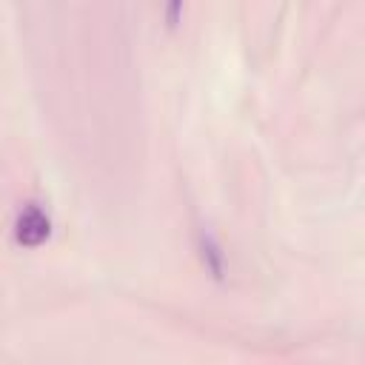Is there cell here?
I'll return each instance as SVG.
<instances>
[{"label": "cell", "instance_id": "1", "mask_svg": "<svg viewBox=\"0 0 365 365\" xmlns=\"http://www.w3.org/2000/svg\"><path fill=\"white\" fill-rule=\"evenodd\" d=\"M51 237V220L40 205H26L14 222V240L26 248H37Z\"/></svg>", "mask_w": 365, "mask_h": 365}, {"label": "cell", "instance_id": "2", "mask_svg": "<svg viewBox=\"0 0 365 365\" xmlns=\"http://www.w3.org/2000/svg\"><path fill=\"white\" fill-rule=\"evenodd\" d=\"M200 257H202L208 274L214 279H222V251H220V245H217V240L211 234H202L200 237Z\"/></svg>", "mask_w": 365, "mask_h": 365}, {"label": "cell", "instance_id": "3", "mask_svg": "<svg viewBox=\"0 0 365 365\" xmlns=\"http://www.w3.org/2000/svg\"><path fill=\"white\" fill-rule=\"evenodd\" d=\"M180 17H182V3H168L165 6V23H168V29H174L180 23Z\"/></svg>", "mask_w": 365, "mask_h": 365}]
</instances>
